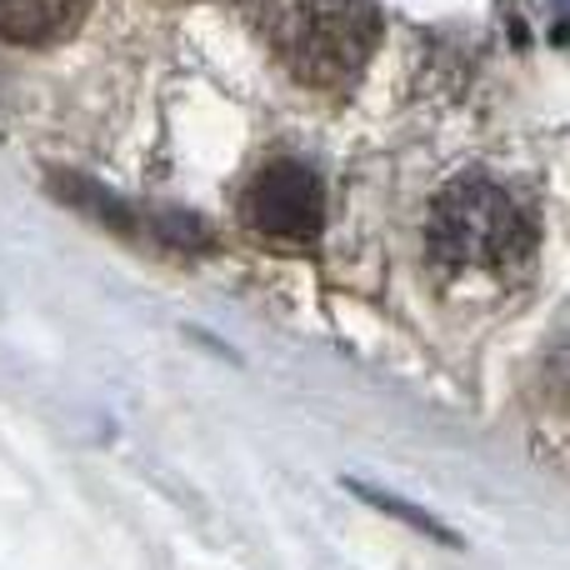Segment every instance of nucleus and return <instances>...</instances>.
Masks as SVG:
<instances>
[{
  "label": "nucleus",
  "instance_id": "4",
  "mask_svg": "<svg viewBox=\"0 0 570 570\" xmlns=\"http://www.w3.org/2000/svg\"><path fill=\"white\" fill-rule=\"evenodd\" d=\"M90 16V0H0V40L10 46H56Z\"/></svg>",
  "mask_w": 570,
  "mask_h": 570
},
{
  "label": "nucleus",
  "instance_id": "5",
  "mask_svg": "<svg viewBox=\"0 0 570 570\" xmlns=\"http://www.w3.org/2000/svg\"><path fill=\"white\" fill-rule=\"evenodd\" d=\"M355 495H365L371 505H381V511H391V515H401L405 525H415V531H425V535H435V541H445V546H455V535L445 531V525H435L425 511H415V505H405V501H395V495H385V491H371V485H351Z\"/></svg>",
  "mask_w": 570,
  "mask_h": 570
},
{
  "label": "nucleus",
  "instance_id": "2",
  "mask_svg": "<svg viewBox=\"0 0 570 570\" xmlns=\"http://www.w3.org/2000/svg\"><path fill=\"white\" fill-rule=\"evenodd\" d=\"M381 10L371 0H291L276 16V60L311 90H335L371 60Z\"/></svg>",
  "mask_w": 570,
  "mask_h": 570
},
{
  "label": "nucleus",
  "instance_id": "1",
  "mask_svg": "<svg viewBox=\"0 0 570 570\" xmlns=\"http://www.w3.org/2000/svg\"><path fill=\"white\" fill-rule=\"evenodd\" d=\"M425 246L435 266L465 271V276H501L531 261L535 226L525 206L485 176H465L435 196L431 220H425Z\"/></svg>",
  "mask_w": 570,
  "mask_h": 570
},
{
  "label": "nucleus",
  "instance_id": "3",
  "mask_svg": "<svg viewBox=\"0 0 570 570\" xmlns=\"http://www.w3.org/2000/svg\"><path fill=\"white\" fill-rule=\"evenodd\" d=\"M240 220L276 246H311L325 226L321 176L291 156L266 160L240 196Z\"/></svg>",
  "mask_w": 570,
  "mask_h": 570
}]
</instances>
